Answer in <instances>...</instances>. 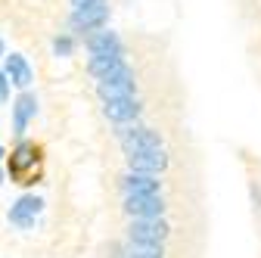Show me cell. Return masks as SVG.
<instances>
[{
  "mask_svg": "<svg viewBox=\"0 0 261 258\" xmlns=\"http://www.w3.org/2000/svg\"><path fill=\"white\" fill-rule=\"evenodd\" d=\"M7 171H10V180L22 187H35L44 177V149L31 140H19L7 159Z\"/></svg>",
  "mask_w": 261,
  "mask_h": 258,
  "instance_id": "obj_1",
  "label": "cell"
},
{
  "mask_svg": "<svg viewBox=\"0 0 261 258\" xmlns=\"http://www.w3.org/2000/svg\"><path fill=\"white\" fill-rule=\"evenodd\" d=\"M96 93H100V100H118V96H134L137 93V75L134 69L127 66H118L115 72H109L106 78H100V84H96Z\"/></svg>",
  "mask_w": 261,
  "mask_h": 258,
  "instance_id": "obj_2",
  "label": "cell"
},
{
  "mask_svg": "<svg viewBox=\"0 0 261 258\" xmlns=\"http://www.w3.org/2000/svg\"><path fill=\"white\" fill-rule=\"evenodd\" d=\"M115 137H118L124 156L146 152V149H165V146H162L165 140H162V134L155 131V127H118Z\"/></svg>",
  "mask_w": 261,
  "mask_h": 258,
  "instance_id": "obj_3",
  "label": "cell"
},
{
  "mask_svg": "<svg viewBox=\"0 0 261 258\" xmlns=\"http://www.w3.org/2000/svg\"><path fill=\"white\" fill-rule=\"evenodd\" d=\"M171 237V224L165 218H140L127 224V243H162Z\"/></svg>",
  "mask_w": 261,
  "mask_h": 258,
  "instance_id": "obj_4",
  "label": "cell"
},
{
  "mask_svg": "<svg viewBox=\"0 0 261 258\" xmlns=\"http://www.w3.org/2000/svg\"><path fill=\"white\" fill-rule=\"evenodd\" d=\"M171 165L165 149H146V152H130L127 156V171H143V174H162Z\"/></svg>",
  "mask_w": 261,
  "mask_h": 258,
  "instance_id": "obj_5",
  "label": "cell"
},
{
  "mask_svg": "<svg viewBox=\"0 0 261 258\" xmlns=\"http://www.w3.org/2000/svg\"><path fill=\"white\" fill-rule=\"evenodd\" d=\"M118 184L124 190V196H159L162 193V180L155 174H143V171H124Z\"/></svg>",
  "mask_w": 261,
  "mask_h": 258,
  "instance_id": "obj_6",
  "label": "cell"
},
{
  "mask_svg": "<svg viewBox=\"0 0 261 258\" xmlns=\"http://www.w3.org/2000/svg\"><path fill=\"white\" fill-rule=\"evenodd\" d=\"M143 112V103L137 100V96H118V100H106L103 103V115L115 124H127V121H134L140 118Z\"/></svg>",
  "mask_w": 261,
  "mask_h": 258,
  "instance_id": "obj_7",
  "label": "cell"
},
{
  "mask_svg": "<svg viewBox=\"0 0 261 258\" xmlns=\"http://www.w3.org/2000/svg\"><path fill=\"white\" fill-rule=\"evenodd\" d=\"M124 212L140 221V218H165L168 205L162 196H124Z\"/></svg>",
  "mask_w": 261,
  "mask_h": 258,
  "instance_id": "obj_8",
  "label": "cell"
},
{
  "mask_svg": "<svg viewBox=\"0 0 261 258\" xmlns=\"http://www.w3.org/2000/svg\"><path fill=\"white\" fill-rule=\"evenodd\" d=\"M109 22V4H100V7H78L72 10V31H96V28H103Z\"/></svg>",
  "mask_w": 261,
  "mask_h": 258,
  "instance_id": "obj_9",
  "label": "cell"
},
{
  "mask_svg": "<svg viewBox=\"0 0 261 258\" xmlns=\"http://www.w3.org/2000/svg\"><path fill=\"white\" fill-rule=\"evenodd\" d=\"M87 53L93 56H124V44L115 31H93L87 38Z\"/></svg>",
  "mask_w": 261,
  "mask_h": 258,
  "instance_id": "obj_10",
  "label": "cell"
},
{
  "mask_svg": "<svg viewBox=\"0 0 261 258\" xmlns=\"http://www.w3.org/2000/svg\"><path fill=\"white\" fill-rule=\"evenodd\" d=\"M35 112H38V96L25 90L19 100H16V106H13V131H16V137H19V140H22V134H25L28 121L35 118Z\"/></svg>",
  "mask_w": 261,
  "mask_h": 258,
  "instance_id": "obj_11",
  "label": "cell"
},
{
  "mask_svg": "<svg viewBox=\"0 0 261 258\" xmlns=\"http://www.w3.org/2000/svg\"><path fill=\"white\" fill-rule=\"evenodd\" d=\"M41 199L38 196H31V193H28V196H19L16 199V205L10 209V221L13 224H19V227H31V224H35V218H38V212H41Z\"/></svg>",
  "mask_w": 261,
  "mask_h": 258,
  "instance_id": "obj_12",
  "label": "cell"
},
{
  "mask_svg": "<svg viewBox=\"0 0 261 258\" xmlns=\"http://www.w3.org/2000/svg\"><path fill=\"white\" fill-rule=\"evenodd\" d=\"M4 75L10 78V84H16V87H22V90L35 81V72H31V66L25 62V56H19V53H10V56H7Z\"/></svg>",
  "mask_w": 261,
  "mask_h": 258,
  "instance_id": "obj_13",
  "label": "cell"
},
{
  "mask_svg": "<svg viewBox=\"0 0 261 258\" xmlns=\"http://www.w3.org/2000/svg\"><path fill=\"white\" fill-rule=\"evenodd\" d=\"M118 66H124V56H93L87 62V72L93 78H106L109 72H115Z\"/></svg>",
  "mask_w": 261,
  "mask_h": 258,
  "instance_id": "obj_14",
  "label": "cell"
},
{
  "mask_svg": "<svg viewBox=\"0 0 261 258\" xmlns=\"http://www.w3.org/2000/svg\"><path fill=\"white\" fill-rule=\"evenodd\" d=\"M130 258H165V246L162 243H127Z\"/></svg>",
  "mask_w": 261,
  "mask_h": 258,
  "instance_id": "obj_15",
  "label": "cell"
},
{
  "mask_svg": "<svg viewBox=\"0 0 261 258\" xmlns=\"http://www.w3.org/2000/svg\"><path fill=\"white\" fill-rule=\"evenodd\" d=\"M72 50H75V41H72L69 35H62V38L53 41V53H56V56H72Z\"/></svg>",
  "mask_w": 261,
  "mask_h": 258,
  "instance_id": "obj_16",
  "label": "cell"
},
{
  "mask_svg": "<svg viewBox=\"0 0 261 258\" xmlns=\"http://www.w3.org/2000/svg\"><path fill=\"white\" fill-rule=\"evenodd\" d=\"M10 100V78L0 72V103H7Z\"/></svg>",
  "mask_w": 261,
  "mask_h": 258,
  "instance_id": "obj_17",
  "label": "cell"
},
{
  "mask_svg": "<svg viewBox=\"0 0 261 258\" xmlns=\"http://www.w3.org/2000/svg\"><path fill=\"white\" fill-rule=\"evenodd\" d=\"M72 4L78 10V7H100V4H109V0H72Z\"/></svg>",
  "mask_w": 261,
  "mask_h": 258,
  "instance_id": "obj_18",
  "label": "cell"
},
{
  "mask_svg": "<svg viewBox=\"0 0 261 258\" xmlns=\"http://www.w3.org/2000/svg\"><path fill=\"white\" fill-rule=\"evenodd\" d=\"M4 156H7V149H4V146H0V159H4Z\"/></svg>",
  "mask_w": 261,
  "mask_h": 258,
  "instance_id": "obj_19",
  "label": "cell"
},
{
  "mask_svg": "<svg viewBox=\"0 0 261 258\" xmlns=\"http://www.w3.org/2000/svg\"><path fill=\"white\" fill-rule=\"evenodd\" d=\"M0 56H4V41H0Z\"/></svg>",
  "mask_w": 261,
  "mask_h": 258,
  "instance_id": "obj_20",
  "label": "cell"
},
{
  "mask_svg": "<svg viewBox=\"0 0 261 258\" xmlns=\"http://www.w3.org/2000/svg\"><path fill=\"white\" fill-rule=\"evenodd\" d=\"M0 184H4V171H0Z\"/></svg>",
  "mask_w": 261,
  "mask_h": 258,
  "instance_id": "obj_21",
  "label": "cell"
}]
</instances>
